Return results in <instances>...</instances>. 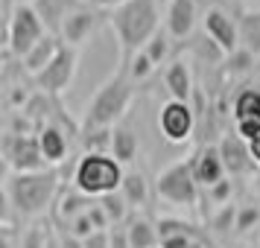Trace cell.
<instances>
[{
  "instance_id": "obj_5",
  "label": "cell",
  "mask_w": 260,
  "mask_h": 248,
  "mask_svg": "<svg viewBox=\"0 0 260 248\" xmlns=\"http://www.w3.org/2000/svg\"><path fill=\"white\" fill-rule=\"evenodd\" d=\"M155 193L158 199L170 201L176 207H196L202 201V187L193 175V158L176 161L167 169H161L155 178Z\"/></svg>"
},
{
  "instance_id": "obj_16",
  "label": "cell",
  "mask_w": 260,
  "mask_h": 248,
  "mask_svg": "<svg viewBox=\"0 0 260 248\" xmlns=\"http://www.w3.org/2000/svg\"><path fill=\"white\" fill-rule=\"evenodd\" d=\"M59 50H61V38L56 36V32H47V36L41 38L36 47L26 53V59H24V70L29 73L32 79H36L38 73H41V70H44V67L50 64V61L56 59V53H59Z\"/></svg>"
},
{
  "instance_id": "obj_34",
  "label": "cell",
  "mask_w": 260,
  "mask_h": 248,
  "mask_svg": "<svg viewBox=\"0 0 260 248\" xmlns=\"http://www.w3.org/2000/svg\"><path fill=\"white\" fill-rule=\"evenodd\" d=\"M88 219L94 225V231H108V228H111V219H108V213L103 210L100 201H94V204L88 207Z\"/></svg>"
},
{
  "instance_id": "obj_28",
  "label": "cell",
  "mask_w": 260,
  "mask_h": 248,
  "mask_svg": "<svg viewBox=\"0 0 260 248\" xmlns=\"http://www.w3.org/2000/svg\"><path fill=\"white\" fill-rule=\"evenodd\" d=\"M237 204H222L216 213H211V219H208V225H211L213 234H231L237 225Z\"/></svg>"
},
{
  "instance_id": "obj_3",
  "label": "cell",
  "mask_w": 260,
  "mask_h": 248,
  "mask_svg": "<svg viewBox=\"0 0 260 248\" xmlns=\"http://www.w3.org/2000/svg\"><path fill=\"white\" fill-rule=\"evenodd\" d=\"M6 193L12 199L15 213L21 216H41L47 210L56 193H59V172L41 169V172H12L6 181Z\"/></svg>"
},
{
  "instance_id": "obj_31",
  "label": "cell",
  "mask_w": 260,
  "mask_h": 248,
  "mask_svg": "<svg viewBox=\"0 0 260 248\" xmlns=\"http://www.w3.org/2000/svg\"><path fill=\"white\" fill-rule=\"evenodd\" d=\"M254 225H260V207H257V204H243V207L237 210L234 231H237V234H248Z\"/></svg>"
},
{
  "instance_id": "obj_9",
  "label": "cell",
  "mask_w": 260,
  "mask_h": 248,
  "mask_svg": "<svg viewBox=\"0 0 260 248\" xmlns=\"http://www.w3.org/2000/svg\"><path fill=\"white\" fill-rule=\"evenodd\" d=\"M158 129L167 143H187L196 131V111L190 108V102L167 99L158 111Z\"/></svg>"
},
{
  "instance_id": "obj_30",
  "label": "cell",
  "mask_w": 260,
  "mask_h": 248,
  "mask_svg": "<svg viewBox=\"0 0 260 248\" xmlns=\"http://www.w3.org/2000/svg\"><path fill=\"white\" fill-rule=\"evenodd\" d=\"M170 41H173V38L167 36V29H161V32H158V36H155L152 41L146 44V47H143V53H146V56L152 59L155 67L167 61V56H170Z\"/></svg>"
},
{
  "instance_id": "obj_14",
  "label": "cell",
  "mask_w": 260,
  "mask_h": 248,
  "mask_svg": "<svg viewBox=\"0 0 260 248\" xmlns=\"http://www.w3.org/2000/svg\"><path fill=\"white\" fill-rule=\"evenodd\" d=\"M196 18H199L196 0H170V6H167V12H164L167 36L173 38V41H184V38L193 32Z\"/></svg>"
},
{
  "instance_id": "obj_25",
  "label": "cell",
  "mask_w": 260,
  "mask_h": 248,
  "mask_svg": "<svg viewBox=\"0 0 260 248\" xmlns=\"http://www.w3.org/2000/svg\"><path fill=\"white\" fill-rule=\"evenodd\" d=\"M91 204H94V199H91V196H85V193H79V190H73V193H68V196H61L59 213L68 219V225H71L76 216L88 213V207H91Z\"/></svg>"
},
{
  "instance_id": "obj_40",
  "label": "cell",
  "mask_w": 260,
  "mask_h": 248,
  "mask_svg": "<svg viewBox=\"0 0 260 248\" xmlns=\"http://www.w3.org/2000/svg\"><path fill=\"white\" fill-rule=\"evenodd\" d=\"M190 242H193V236H187V234H173V236H164L158 248H190Z\"/></svg>"
},
{
  "instance_id": "obj_46",
  "label": "cell",
  "mask_w": 260,
  "mask_h": 248,
  "mask_svg": "<svg viewBox=\"0 0 260 248\" xmlns=\"http://www.w3.org/2000/svg\"><path fill=\"white\" fill-rule=\"evenodd\" d=\"M18 3H26V6H36L38 0H18Z\"/></svg>"
},
{
  "instance_id": "obj_27",
  "label": "cell",
  "mask_w": 260,
  "mask_h": 248,
  "mask_svg": "<svg viewBox=\"0 0 260 248\" xmlns=\"http://www.w3.org/2000/svg\"><path fill=\"white\" fill-rule=\"evenodd\" d=\"M100 204H103V210L108 213V219H111V225H123L126 222V216H129V201L123 199V193H108V196H103L100 199Z\"/></svg>"
},
{
  "instance_id": "obj_35",
  "label": "cell",
  "mask_w": 260,
  "mask_h": 248,
  "mask_svg": "<svg viewBox=\"0 0 260 248\" xmlns=\"http://www.w3.org/2000/svg\"><path fill=\"white\" fill-rule=\"evenodd\" d=\"M94 234V225H91V219H88V213H82V216H76L71 222V236H76L79 242H82L85 236Z\"/></svg>"
},
{
  "instance_id": "obj_37",
  "label": "cell",
  "mask_w": 260,
  "mask_h": 248,
  "mask_svg": "<svg viewBox=\"0 0 260 248\" xmlns=\"http://www.w3.org/2000/svg\"><path fill=\"white\" fill-rule=\"evenodd\" d=\"M24 248H47V239H44V231L41 225H32L24 236Z\"/></svg>"
},
{
  "instance_id": "obj_17",
  "label": "cell",
  "mask_w": 260,
  "mask_h": 248,
  "mask_svg": "<svg viewBox=\"0 0 260 248\" xmlns=\"http://www.w3.org/2000/svg\"><path fill=\"white\" fill-rule=\"evenodd\" d=\"M164 85L170 91V99L190 102V96H193V76H190V67L184 64V59L170 61V67L164 70Z\"/></svg>"
},
{
  "instance_id": "obj_7",
  "label": "cell",
  "mask_w": 260,
  "mask_h": 248,
  "mask_svg": "<svg viewBox=\"0 0 260 248\" xmlns=\"http://www.w3.org/2000/svg\"><path fill=\"white\" fill-rule=\"evenodd\" d=\"M0 155L6 158V164L12 172H41V169H50L44 155H41V146H38L36 134H26V131H12L3 137V146H0Z\"/></svg>"
},
{
  "instance_id": "obj_4",
  "label": "cell",
  "mask_w": 260,
  "mask_h": 248,
  "mask_svg": "<svg viewBox=\"0 0 260 248\" xmlns=\"http://www.w3.org/2000/svg\"><path fill=\"white\" fill-rule=\"evenodd\" d=\"M123 175V164H117L111 155H82L73 169V187L91 199H103L108 193H117Z\"/></svg>"
},
{
  "instance_id": "obj_38",
  "label": "cell",
  "mask_w": 260,
  "mask_h": 248,
  "mask_svg": "<svg viewBox=\"0 0 260 248\" xmlns=\"http://www.w3.org/2000/svg\"><path fill=\"white\" fill-rule=\"evenodd\" d=\"M111 248H132L129 231L123 225H111Z\"/></svg>"
},
{
  "instance_id": "obj_10",
  "label": "cell",
  "mask_w": 260,
  "mask_h": 248,
  "mask_svg": "<svg viewBox=\"0 0 260 248\" xmlns=\"http://www.w3.org/2000/svg\"><path fill=\"white\" fill-rule=\"evenodd\" d=\"M202 29H205V36L211 38L225 56H231V53L240 47L237 21L225 12V9H219V6H208V9H205V15H202Z\"/></svg>"
},
{
  "instance_id": "obj_39",
  "label": "cell",
  "mask_w": 260,
  "mask_h": 248,
  "mask_svg": "<svg viewBox=\"0 0 260 248\" xmlns=\"http://www.w3.org/2000/svg\"><path fill=\"white\" fill-rule=\"evenodd\" d=\"M12 199H9V193H6V187H0V225L12 222Z\"/></svg>"
},
{
  "instance_id": "obj_15",
  "label": "cell",
  "mask_w": 260,
  "mask_h": 248,
  "mask_svg": "<svg viewBox=\"0 0 260 248\" xmlns=\"http://www.w3.org/2000/svg\"><path fill=\"white\" fill-rule=\"evenodd\" d=\"M36 137H38V146H41V155H44L47 166H59L68 158V134H64L61 126L44 123V126H38Z\"/></svg>"
},
{
  "instance_id": "obj_44",
  "label": "cell",
  "mask_w": 260,
  "mask_h": 248,
  "mask_svg": "<svg viewBox=\"0 0 260 248\" xmlns=\"http://www.w3.org/2000/svg\"><path fill=\"white\" fill-rule=\"evenodd\" d=\"M0 248H9V239H6V234H3V228H0Z\"/></svg>"
},
{
  "instance_id": "obj_41",
  "label": "cell",
  "mask_w": 260,
  "mask_h": 248,
  "mask_svg": "<svg viewBox=\"0 0 260 248\" xmlns=\"http://www.w3.org/2000/svg\"><path fill=\"white\" fill-rule=\"evenodd\" d=\"M126 0H91V9H117Z\"/></svg>"
},
{
  "instance_id": "obj_13",
  "label": "cell",
  "mask_w": 260,
  "mask_h": 248,
  "mask_svg": "<svg viewBox=\"0 0 260 248\" xmlns=\"http://www.w3.org/2000/svg\"><path fill=\"white\" fill-rule=\"evenodd\" d=\"M100 24V12L96 9H85V6H76L68 12V18L61 21V29H59V38L68 44V47H82L88 36L96 29Z\"/></svg>"
},
{
  "instance_id": "obj_12",
  "label": "cell",
  "mask_w": 260,
  "mask_h": 248,
  "mask_svg": "<svg viewBox=\"0 0 260 248\" xmlns=\"http://www.w3.org/2000/svg\"><path fill=\"white\" fill-rule=\"evenodd\" d=\"M190 158H193V175H196V181H199L202 190H211L213 184H219L222 178H228L225 164H222V155H219V146H216V143H202Z\"/></svg>"
},
{
  "instance_id": "obj_11",
  "label": "cell",
  "mask_w": 260,
  "mask_h": 248,
  "mask_svg": "<svg viewBox=\"0 0 260 248\" xmlns=\"http://www.w3.org/2000/svg\"><path fill=\"white\" fill-rule=\"evenodd\" d=\"M219 155H222V164H225V172L228 178H243V175H251L257 164H254V158L248 152V140H243L234 129H228L219 137Z\"/></svg>"
},
{
  "instance_id": "obj_21",
  "label": "cell",
  "mask_w": 260,
  "mask_h": 248,
  "mask_svg": "<svg viewBox=\"0 0 260 248\" xmlns=\"http://www.w3.org/2000/svg\"><path fill=\"white\" fill-rule=\"evenodd\" d=\"M237 29H240V47H246L260 59V12H246L237 21Z\"/></svg>"
},
{
  "instance_id": "obj_1",
  "label": "cell",
  "mask_w": 260,
  "mask_h": 248,
  "mask_svg": "<svg viewBox=\"0 0 260 248\" xmlns=\"http://www.w3.org/2000/svg\"><path fill=\"white\" fill-rule=\"evenodd\" d=\"M108 24L117 32L123 59H132L135 53H141L158 32H161V9L158 0H126L123 6L108 12Z\"/></svg>"
},
{
  "instance_id": "obj_22",
  "label": "cell",
  "mask_w": 260,
  "mask_h": 248,
  "mask_svg": "<svg viewBox=\"0 0 260 248\" xmlns=\"http://www.w3.org/2000/svg\"><path fill=\"white\" fill-rule=\"evenodd\" d=\"M114 129H79V143L85 155H111Z\"/></svg>"
},
{
  "instance_id": "obj_19",
  "label": "cell",
  "mask_w": 260,
  "mask_h": 248,
  "mask_svg": "<svg viewBox=\"0 0 260 248\" xmlns=\"http://www.w3.org/2000/svg\"><path fill=\"white\" fill-rule=\"evenodd\" d=\"M120 193H123V199L129 201V207H143L149 201V181L138 169H126L123 184H120Z\"/></svg>"
},
{
  "instance_id": "obj_2",
  "label": "cell",
  "mask_w": 260,
  "mask_h": 248,
  "mask_svg": "<svg viewBox=\"0 0 260 248\" xmlns=\"http://www.w3.org/2000/svg\"><path fill=\"white\" fill-rule=\"evenodd\" d=\"M135 85L138 82L129 76V67L120 64L117 70L96 88V94L88 99L82 120H79V129H114V123L123 120V114L129 111L132 99H135V91H138Z\"/></svg>"
},
{
  "instance_id": "obj_18",
  "label": "cell",
  "mask_w": 260,
  "mask_h": 248,
  "mask_svg": "<svg viewBox=\"0 0 260 248\" xmlns=\"http://www.w3.org/2000/svg\"><path fill=\"white\" fill-rule=\"evenodd\" d=\"M111 158L123 166H129L138 158V134H135L132 126H114V134H111Z\"/></svg>"
},
{
  "instance_id": "obj_24",
  "label": "cell",
  "mask_w": 260,
  "mask_h": 248,
  "mask_svg": "<svg viewBox=\"0 0 260 248\" xmlns=\"http://www.w3.org/2000/svg\"><path fill=\"white\" fill-rule=\"evenodd\" d=\"M254 61H257V56H254V53H248L246 47H237L231 56H225L222 70L228 73L231 79H237V76H248V73L254 70Z\"/></svg>"
},
{
  "instance_id": "obj_36",
  "label": "cell",
  "mask_w": 260,
  "mask_h": 248,
  "mask_svg": "<svg viewBox=\"0 0 260 248\" xmlns=\"http://www.w3.org/2000/svg\"><path fill=\"white\" fill-rule=\"evenodd\" d=\"M79 245L82 248H111V228L108 231H94L91 236H85Z\"/></svg>"
},
{
  "instance_id": "obj_33",
  "label": "cell",
  "mask_w": 260,
  "mask_h": 248,
  "mask_svg": "<svg viewBox=\"0 0 260 248\" xmlns=\"http://www.w3.org/2000/svg\"><path fill=\"white\" fill-rule=\"evenodd\" d=\"M234 131L243 137V140H254V137L260 134V114H257V117L234 120Z\"/></svg>"
},
{
  "instance_id": "obj_6",
  "label": "cell",
  "mask_w": 260,
  "mask_h": 248,
  "mask_svg": "<svg viewBox=\"0 0 260 248\" xmlns=\"http://www.w3.org/2000/svg\"><path fill=\"white\" fill-rule=\"evenodd\" d=\"M47 26L38 18L36 6H26V3H18L9 15V26H6V44H9V53L15 59H26V53L36 47L41 38L47 36L44 32Z\"/></svg>"
},
{
  "instance_id": "obj_45",
  "label": "cell",
  "mask_w": 260,
  "mask_h": 248,
  "mask_svg": "<svg viewBox=\"0 0 260 248\" xmlns=\"http://www.w3.org/2000/svg\"><path fill=\"white\" fill-rule=\"evenodd\" d=\"M190 248H208V245H205V239H193V242H190Z\"/></svg>"
},
{
  "instance_id": "obj_23",
  "label": "cell",
  "mask_w": 260,
  "mask_h": 248,
  "mask_svg": "<svg viewBox=\"0 0 260 248\" xmlns=\"http://www.w3.org/2000/svg\"><path fill=\"white\" fill-rule=\"evenodd\" d=\"M36 12H38V18L44 21V26L47 29H56L59 32L61 29V21L68 18V0H38L36 3Z\"/></svg>"
},
{
  "instance_id": "obj_43",
  "label": "cell",
  "mask_w": 260,
  "mask_h": 248,
  "mask_svg": "<svg viewBox=\"0 0 260 248\" xmlns=\"http://www.w3.org/2000/svg\"><path fill=\"white\" fill-rule=\"evenodd\" d=\"M6 169H9V164H6V158L0 155V181H9V175H6Z\"/></svg>"
},
{
  "instance_id": "obj_29",
  "label": "cell",
  "mask_w": 260,
  "mask_h": 248,
  "mask_svg": "<svg viewBox=\"0 0 260 248\" xmlns=\"http://www.w3.org/2000/svg\"><path fill=\"white\" fill-rule=\"evenodd\" d=\"M120 64H126V67H129V76L135 79V82H143V79H149V76H152V70H155L152 59H149L143 50H141V53H135L132 59L120 61Z\"/></svg>"
},
{
  "instance_id": "obj_26",
  "label": "cell",
  "mask_w": 260,
  "mask_h": 248,
  "mask_svg": "<svg viewBox=\"0 0 260 248\" xmlns=\"http://www.w3.org/2000/svg\"><path fill=\"white\" fill-rule=\"evenodd\" d=\"M260 114V88H243L234 96V120L257 117Z\"/></svg>"
},
{
  "instance_id": "obj_32",
  "label": "cell",
  "mask_w": 260,
  "mask_h": 248,
  "mask_svg": "<svg viewBox=\"0 0 260 248\" xmlns=\"http://www.w3.org/2000/svg\"><path fill=\"white\" fill-rule=\"evenodd\" d=\"M231 178H222V181H219V184H213L211 190H202V201H211V204H219V207H222V204H231Z\"/></svg>"
},
{
  "instance_id": "obj_20",
  "label": "cell",
  "mask_w": 260,
  "mask_h": 248,
  "mask_svg": "<svg viewBox=\"0 0 260 248\" xmlns=\"http://www.w3.org/2000/svg\"><path fill=\"white\" fill-rule=\"evenodd\" d=\"M126 231H129V242L132 248H155L161 245V236H158V225L149 222L146 216H135L129 225H126Z\"/></svg>"
},
{
  "instance_id": "obj_8",
  "label": "cell",
  "mask_w": 260,
  "mask_h": 248,
  "mask_svg": "<svg viewBox=\"0 0 260 248\" xmlns=\"http://www.w3.org/2000/svg\"><path fill=\"white\" fill-rule=\"evenodd\" d=\"M76 64H79V50L76 47H68L61 41V50L56 53V59L50 61L44 70L36 76V85L41 94L47 96H56V94H64L71 88L73 76H76Z\"/></svg>"
},
{
  "instance_id": "obj_42",
  "label": "cell",
  "mask_w": 260,
  "mask_h": 248,
  "mask_svg": "<svg viewBox=\"0 0 260 248\" xmlns=\"http://www.w3.org/2000/svg\"><path fill=\"white\" fill-rule=\"evenodd\" d=\"M248 152H251V158H254V164H257V169H260V134L254 140H248Z\"/></svg>"
}]
</instances>
